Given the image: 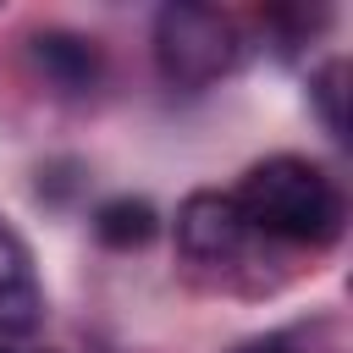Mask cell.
Here are the masks:
<instances>
[{"instance_id": "1", "label": "cell", "mask_w": 353, "mask_h": 353, "mask_svg": "<svg viewBox=\"0 0 353 353\" xmlns=\"http://www.w3.org/2000/svg\"><path fill=\"white\" fill-rule=\"evenodd\" d=\"M232 199H237L248 232H259V237L320 248L342 232V193L303 154H270V160L248 165Z\"/></svg>"}, {"instance_id": "2", "label": "cell", "mask_w": 353, "mask_h": 353, "mask_svg": "<svg viewBox=\"0 0 353 353\" xmlns=\"http://www.w3.org/2000/svg\"><path fill=\"white\" fill-rule=\"evenodd\" d=\"M243 55V33L226 11L199 6V0H171L154 17V66L171 88H210L221 83Z\"/></svg>"}, {"instance_id": "3", "label": "cell", "mask_w": 353, "mask_h": 353, "mask_svg": "<svg viewBox=\"0 0 353 353\" xmlns=\"http://www.w3.org/2000/svg\"><path fill=\"white\" fill-rule=\"evenodd\" d=\"M248 237L254 232H248L232 193L204 188V193H188L182 210H176V248L193 265H232V259H243Z\"/></svg>"}, {"instance_id": "4", "label": "cell", "mask_w": 353, "mask_h": 353, "mask_svg": "<svg viewBox=\"0 0 353 353\" xmlns=\"http://www.w3.org/2000/svg\"><path fill=\"white\" fill-rule=\"evenodd\" d=\"M44 320V287L33 270V248L11 221H0V336H28Z\"/></svg>"}, {"instance_id": "5", "label": "cell", "mask_w": 353, "mask_h": 353, "mask_svg": "<svg viewBox=\"0 0 353 353\" xmlns=\"http://www.w3.org/2000/svg\"><path fill=\"white\" fill-rule=\"evenodd\" d=\"M33 50V66L44 72L50 88L61 94H94L99 88V44L83 39V33H66V28H44L28 39Z\"/></svg>"}, {"instance_id": "6", "label": "cell", "mask_w": 353, "mask_h": 353, "mask_svg": "<svg viewBox=\"0 0 353 353\" xmlns=\"http://www.w3.org/2000/svg\"><path fill=\"white\" fill-rule=\"evenodd\" d=\"M154 232H160V215H154L149 199L121 193V199H105V204L94 210V237H99L105 248H143Z\"/></svg>"}, {"instance_id": "7", "label": "cell", "mask_w": 353, "mask_h": 353, "mask_svg": "<svg viewBox=\"0 0 353 353\" xmlns=\"http://www.w3.org/2000/svg\"><path fill=\"white\" fill-rule=\"evenodd\" d=\"M347 83V66L342 61H325L320 72H314V83H309V94H314V105H320V116H325V127L336 132V138H347V116H342V88Z\"/></svg>"}, {"instance_id": "8", "label": "cell", "mask_w": 353, "mask_h": 353, "mask_svg": "<svg viewBox=\"0 0 353 353\" xmlns=\"http://www.w3.org/2000/svg\"><path fill=\"white\" fill-rule=\"evenodd\" d=\"M232 353H292V347H287L281 336H254V342H237Z\"/></svg>"}, {"instance_id": "9", "label": "cell", "mask_w": 353, "mask_h": 353, "mask_svg": "<svg viewBox=\"0 0 353 353\" xmlns=\"http://www.w3.org/2000/svg\"><path fill=\"white\" fill-rule=\"evenodd\" d=\"M0 353H22V347H0Z\"/></svg>"}]
</instances>
